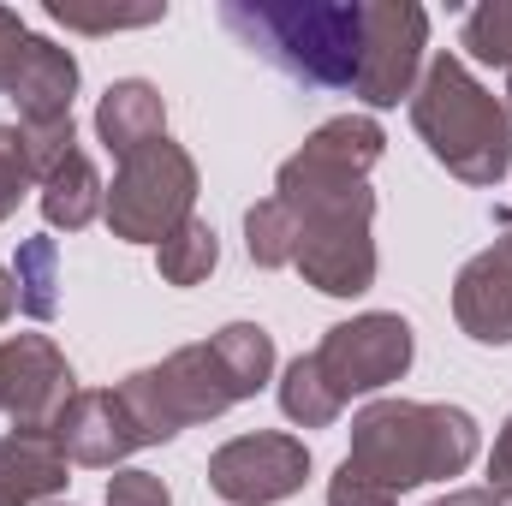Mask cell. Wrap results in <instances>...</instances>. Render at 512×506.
I'll use <instances>...</instances> for the list:
<instances>
[{
  "mask_svg": "<svg viewBox=\"0 0 512 506\" xmlns=\"http://www.w3.org/2000/svg\"><path fill=\"white\" fill-rule=\"evenodd\" d=\"M382 126L364 114H340L304 137V149L280 167L274 203L292 215L298 256L292 268L328 292V298H358L376 280V197H370V167L382 161Z\"/></svg>",
  "mask_w": 512,
  "mask_h": 506,
  "instance_id": "6da1fadb",
  "label": "cell"
},
{
  "mask_svg": "<svg viewBox=\"0 0 512 506\" xmlns=\"http://www.w3.org/2000/svg\"><path fill=\"white\" fill-rule=\"evenodd\" d=\"M268 376H274V340H268V328L227 322L215 340L179 346L155 370L126 376L114 393H120V405H126L131 423H137V441L155 447V441H173L179 429L209 423L227 405L251 399Z\"/></svg>",
  "mask_w": 512,
  "mask_h": 506,
  "instance_id": "7a4b0ae2",
  "label": "cell"
},
{
  "mask_svg": "<svg viewBox=\"0 0 512 506\" xmlns=\"http://www.w3.org/2000/svg\"><path fill=\"white\" fill-rule=\"evenodd\" d=\"M221 24L310 90H358L364 0H221Z\"/></svg>",
  "mask_w": 512,
  "mask_h": 506,
  "instance_id": "3957f363",
  "label": "cell"
},
{
  "mask_svg": "<svg viewBox=\"0 0 512 506\" xmlns=\"http://www.w3.org/2000/svg\"><path fill=\"white\" fill-rule=\"evenodd\" d=\"M483 435L465 405H423V399H376L352 417V465L387 495H405L417 483L459 477L477 459Z\"/></svg>",
  "mask_w": 512,
  "mask_h": 506,
  "instance_id": "277c9868",
  "label": "cell"
},
{
  "mask_svg": "<svg viewBox=\"0 0 512 506\" xmlns=\"http://www.w3.org/2000/svg\"><path fill=\"white\" fill-rule=\"evenodd\" d=\"M411 126L429 155L465 185H501L512 167V108L471 78L459 54H435L411 90Z\"/></svg>",
  "mask_w": 512,
  "mask_h": 506,
  "instance_id": "5b68a950",
  "label": "cell"
},
{
  "mask_svg": "<svg viewBox=\"0 0 512 506\" xmlns=\"http://www.w3.org/2000/svg\"><path fill=\"white\" fill-rule=\"evenodd\" d=\"M191 203H197V161L173 137H161L120 161L102 215H108L114 239H126V245H167L191 221Z\"/></svg>",
  "mask_w": 512,
  "mask_h": 506,
  "instance_id": "8992f818",
  "label": "cell"
},
{
  "mask_svg": "<svg viewBox=\"0 0 512 506\" xmlns=\"http://www.w3.org/2000/svg\"><path fill=\"white\" fill-rule=\"evenodd\" d=\"M322 387L346 405L358 393H376L387 381H399L411 370V322L405 316H387V310H370V316H352L340 328L322 334V346L310 352Z\"/></svg>",
  "mask_w": 512,
  "mask_h": 506,
  "instance_id": "52a82bcc",
  "label": "cell"
},
{
  "mask_svg": "<svg viewBox=\"0 0 512 506\" xmlns=\"http://www.w3.org/2000/svg\"><path fill=\"white\" fill-rule=\"evenodd\" d=\"M423 48H429V12L417 0L364 6V66L352 96H364L370 108H399V96L417 90Z\"/></svg>",
  "mask_w": 512,
  "mask_h": 506,
  "instance_id": "ba28073f",
  "label": "cell"
},
{
  "mask_svg": "<svg viewBox=\"0 0 512 506\" xmlns=\"http://www.w3.org/2000/svg\"><path fill=\"white\" fill-rule=\"evenodd\" d=\"M310 477V447L298 435H239L209 453V489L233 506H274L298 495Z\"/></svg>",
  "mask_w": 512,
  "mask_h": 506,
  "instance_id": "9c48e42d",
  "label": "cell"
},
{
  "mask_svg": "<svg viewBox=\"0 0 512 506\" xmlns=\"http://www.w3.org/2000/svg\"><path fill=\"white\" fill-rule=\"evenodd\" d=\"M72 393H78V381L54 340H42V334L0 340V411L12 417V429H54V417L72 405Z\"/></svg>",
  "mask_w": 512,
  "mask_h": 506,
  "instance_id": "30bf717a",
  "label": "cell"
},
{
  "mask_svg": "<svg viewBox=\"0 0 512 506\" xmlns=\"http://www.w3.org/2000/svg\"><path fill=\"white\" fill-rule=\"evenodd\" d=\"M501 239L471 256L453 280V316L477 346H512V221H495Z\"/></svg>",
  "mask_w": 512,
  "mask_h": 506,
  "instance_id": "8fae6325",
  "label": "cell"
},
{
  "mask_svg": "<svg viewBox=\"0 0 512 506\" xmlns=\"http://www.w3.org/2000/svg\"><path fill=\"white\" fill-rule=\"evenodd\" d=\"M54 441L72 465H90V471H114L126 453H137V423L120 405V393H72V405L54 417Z\"/></svg>",
  "mask_w": 512,
  "mask_h": 506,
  "instance_id": "7c38bea8",
  "label": "cell"
},
{
  "mask_svg": "<svg viewBox=\"0 0 512 506\" xmlns=\"http://www.w3.org/2000/svg\"><path fill=\"white\" fill-rule=\"evenodd\" d=\"M72 459L60 453L54 429H12L0 435V506H36L66 489Z\"/></svg>",
  "mask_w": 512,
  "mask_h": 506,
  "instance_id": "4fadbf2b",
  "label": "cell"
},
{
  "mask_svg": "<svg viewBox=\"0 0 512 506\" xmlns=\"http://www.w3.org/2000/svg\"><path fill=\"white\" fill-rule=\"evenodd\" d=\"M96 137H102V149H108L114 161H126L137 149L161 143V137H167V102H161V90L143 84V78L108 84V96L96 102Z\"/></svg>",
  "mask_w": 512,
  "mask_h": 506,
  "instance_id": "5bb4252c",
  "label": "cell"
},
{
  "mask_svg": "<svg viewBox=\"0 0 512 506\" xmlns=\"http://www.w3.org/2000/svg\"><path fill=\"white\" fill-rule=\"evenodd\" d=\"M72 96H78V60L72 48L36 36L30 42V60L12 84V102H18V126H48V120H72Z\"/></svg>",
  "mask_w": 512,
  "mask_h": 506,
  "instance_id": "9a60e30c",
  "label": "cell"
},
{
  "mask_svg": "<svg viewBox=\"0 0 512 506\" xmlns=\"http://www.w3.org/2000/svg\"><path fill=\"white\" fill-rule=\"evenodd\" d=\"M102 209H108V185H102V173H96V161H90L84 149L66 155V161L42 179V215H48V227L78 233V227H90Z\"/></svg>",
  "mask_w": 512,
  "mask_h": 506,
  "instance_id": "2e32d148",
  "label": "cell"
},
{
  "mask_svg": "<svg viewBox=\"0 0 512 506\" xmlns=\"http://www.w3.org/2000/svg\"><path fill=\"white\" fill-rule=\"evenodd\" d=\"M215 262H221V245H215V227L209 221H185L167 245H155V268H161V280L167 286H203L209 274H215Z\"/></svg>",
  "mask_w": 512,
  "mask_h": 506,
  "instance_id": "e0dca14e",
  "label": "cell"
},
{
  "mask_svg": "<svg viewBox=\"0 0 512 506\" xmlns=\"http://www.w3.org/2000/svg\"><path fill=\"white\" fill-rule=\"evenodd\" d=\"M12 286H18V310L24 316H36V322H48L54 310H60V251H54V239H24L18 245V268H12Z\"/></svg>",
  "mask_w": 512,
  "mask_h": 506,
  "instance_id": "ac0fdd59",
  "label": "cell"
},
{
  "mask_svg": "<svg viewBox=\"0 0 512 506\" xmlns=\"http://www.w3.org/2000/svg\"><path fill=\"white\" fill-rule=\"evenodd\" d=\"M280 411H286L292 423H304V429H328L346 405L322 387L316 364H310V352H304V358H292V364H286V376H280Z\"/></svg>",
  "mask_w": 512,
  "mask_h": 506,
  "instance_id": "d6986e66",
  "label": "cell"
},
{
  "mask_svg": "<svg viewBox=\"0 0 512 506\" xmlns=\"http://www.w3.org/2000/svg\"><path fill=\"white\" fill-rule=\"evenodd\" d=\"M459 48L483 66H507L512 72V0H483L477 12H465Z\"/></svg>",
  "mask_w": 512,
  "mask_h": 506,
  "instance_id": "ffe728a7",
  "label": "cell"
},
{
  "mask_svg": "<svg viewBox=\"0 0 512 506\" xmlns=\"http://www.w3.org/2000/svg\"><path fill=\"white\" fill-rule=\"evenodd\" d=\"M245 245H251L256 268H292V256H298V233H292V215H286L274 197H262L251 215H245Z\"/></svg>",
  "mask_w": 512,
  "mask_h": 506,
  "instance_id": "44dd1931",
  "label": "cell"
},
{
  "mask_svg": "<svg viewBox=\"0 0 512 506\" xmlns=\"http://www.w3.org/2000/svg\"><path fill=\"white\" fill-rule=\"evenodd\" d=\"M48 18L54 24H66V30H90V36H102V30H137V24H155V18H167V6H131V12H78V6H48Z\"/></svg>",
  "mask_w": 512,
  "mask_h": 506,
  "instance_id": "7402d4cb",
  "label": "cell"
},
{
  "mask_svg": "<svg viewBox=\"0 0 512 506\" xmlns=\"http://www.w3.org/2000/svg\"><path fill=\"white\" fill-rule=\"evenodd\" d=\"M30 155H24V137H18V126H0V221L18 209V197L30 191Z\"/></svg>",
  "mask_w": 512,
  "mask_h": 506,
  "instance_id": "603a6c76",
  "label": "cell"
},
{
  "mask_svg": "<svg viewBox=\"0 0 512 506\" xmlns=\"http://www.w3.org/2000/svg\"><path fill=\"white\" fill-rule=\"evenodd\" d=\"M30 24L12 12V6H0V96H12V84H18V72H24V60H30Z\"/></svg>",
  "mask_w": 512,
  "mask_h": 506,
  "instance_id": "cb8c5ba5",
  "label": "cell"
},
{
  "mask_svg": "<svg viewBox=\"0 0 512 506\" xmlns=\"http://www.w3.org/2000/svg\"><path fill=\"white\" fill-rule=\"evenodd\" d=\"M108 506H173V495L155 471H114L108 477Z\"/></svg>",
  "mask_w": 512,
  "mask_h": 506,
  "instance_id": "d4e9b609",
  "label": "cell"
},
{
  "mask_svg": "<svg viewBox=\"0 0 512 506\" xmlns=\"http://www.w3.org/2000/svg\"><path fill=\"white\" fill-rule=\"evenodd\" d=\"M328 506H393V495L376 489L370 477H358L352 465H340V471H334V483H328Z\"/></svg>",
  "mask_w": 512,
  "mask_h": 506,
  "instance_id": "484cf974",
  "label": "cell"
},
{
  "mask_svg": "<svg viewBox=\"0 0 512 506\" xmlns=\"http://www.w3.org/2000/svg\"><path fill=\"white\" fill-rule=\"evenodd\" d=\"M489 489L501 501H512V417H507V429H501V441H495V453H489Z\"/></svg>",
  "mask_w": 512,
  "mask_h": 506,
  "instance_id": "4316f807",
  "label": "cell"
},
{
  "mask_svg": "<svg viewBox=\"0 0 512 506\" xmlns=\"http://www.w3.org/2000/svg\"><path fill=\"white\" fill-rule=\"evenodd\" d=\"M429 506H501V495L495 489H453V495H441V501Z\"/></svg>",
  "mask_w": 512,
  "mask_h": 506,
  "instance_id": "83f0119b",
  "label": "cell"
},
{
  "mask_svg": "<svg viewBox=\"0 0 512 506\" xmlns=\"http://www.w3.org/2000/svg\"><path fill=\"white\" fill-rule=\"evenodd\" d=\"M12 310H18V286H12V274L0 268V322H6Z\"/></svg>",
  "mask_w": 512,
  "mask_h": 506,
  "instance_id": "f1b7e54d",
  "label": "cell"
},
{
  "mask_svg": "<svg viewBox=\"0 0 512 506\" xmlns=\"http://www.w3.org/2000/svg\"><path fill=\"white\" fill-rule=\"evenodd\" d=\"M495 221H512V209H495Z\"/></svg>",
  "mask_w": 512,
  "mask_h": 506,
  "instance_id": "f546056e",
  "label": "cell"
},
{
  "mask_svg": "<svg viewBox=\"0 0 512 506\" xmlns=\"http://www.w3.org/2000/svg\"><path fill=\"white\" fill-rule=\"evenodd\" d=\"M507 96H512V84H507ZM507 108H512V102H507Z\"/></svg>",
  "mask_w": 512,
  "mask_h": 506,
  "instance_id": "4dcf8cb0",
  "label": "cell"
}]
</instances>
